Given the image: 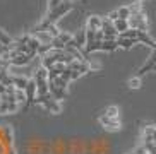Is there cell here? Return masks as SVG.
Listing matches in <instances>:
<instances>
[{"instance_id":"6da1fadb","label":"cell","mask_w":156,"mask_h":154,"mask_svg":"<svg viewBox=\"0 0 156 154\" xmlns=\"http://www.w3.org/2000/svg\"><path fill=\"white\" fill-rule=\"evenodd\" d=\"M72 7H74L72 2H70V0H65L60 7H57V9H53V10H48V12L45 14V19L34 27V31H41V29H45L48 24H55L57 21H60L64 16H67V14L72 10Z\"/></svg>"},{"instance_id":"7a4b0ae2","label":"cell","mask_w":156,"mask_h":154,"mask_svg":"<svg viewBox=\"0 0 156 154\" xmlns=\"http://www.w3.org/2000/svg\"><path fill=\"white\" fill-rule=\"evenodd\" d=\"M34 82L38 86V96H46L50 94L48 93V87H50V77H48V70L45 67H38L34 75H33Z\"/></svg>"},{"instance_id":"3957f363","label":"cell","mask_w":156,"mask_h":154,"mask_svg":"<svg viewBox=\"0 0 156 154\" xmlns=\"http://www.w3.org/2000/svg\"><path fill=\"white\" fill-rule=\"evenodd\" d=\"M129 26L132 29H137L142 33H149V23H147V17L144 10H137V12H132V16L129 17Z\"/></svg>"},{"instance_id":"277c9868","label":"cell","mask_w":156,"mask_h":154,"mask_svg":"<svg viewBox=\"0 0 156 154\" xmlns=\"http://www.w3.org/2000/svg\"><path fill=\"white\" fill-rule=\"evenodd\" d=\"M100 123L108 132H119L120 128H122V122H120V118H108V117H105V115H101V117H100Z\"/></svg>"},{"instance_id":"5b68a950","label":"cell","mask_w":156,"mask_h":154,"mask_svg":"<svg viewBox=\"0 0 156 154\" xmlns=\"http://www.w3.org/2000/svg\"><path fill=\"white\" fill-rule=\"evenodd\" d=\"M26 106H31V104H34V101H36L38 98V86H36V82H34V79H29L28 82V87H26Z\"/></svg>"},{"instance_id":"8992f818","label":"cell","mask_w":156,"mask_h":154,"mask_svg":"<svg viewBox=\"0 0 156 154\" xmlns=\"http://www.w3.org/2000/svg\"><path fill=\"white\" fill-rule=\"evenodd\" d=\"M67 67L70 68V70H76V72H79L81 75L83 74H87L91 72V65H89V62L87 60H72Z\"/></svg>"},{"instance_id":"52a82bcc","label":"cell","mask_w":156,"mask_h":154,"mask_svg":"<svg viewBox=\"0 0 156 154\" xmlns=\"http://www.w3.org/2000/svg\"><path fill=\"white\" fill-rule=\"evenodd\" d=\"M154 65H156V50H151V55L147 57L146 64H144V65H142V67L137 70V72H136V75H137V77H142L144 74L153 72V67H154Z\"/></svg>"},{"instance_id":"ba28073f","label":"cell","mask_w":156,"mask_h":154,"mask_svg":"<svg viewBox=\"0 0 156 154\" xmlns=\"http://www.w3.org/2000/svg\"><path fill=\"white\" fill-rule=\"evenodd\" d=\"M29 79H31V77H24V75H12V74H10V77H9V86H14L16 89H19V91H26Z\"/></svg>"},{"instance_id":"9c48e42d","label":"cell","mask_w":156,"mask_h":154,"mask_svg":"<svg viewBox=\"0 0 156 154\" xmlns=\"http://www.w3.org/2000/svg\"><path fill=\"white\" fill-rule=\"evenodd\" d=\"M34 55H29V53H16L10 60V65L12 67H23V65H28L31 62V58Z\"/></svg>"},{"instance_id":"30bf717a","label":"cell","mask_w":156,"mask_h":154,"mask_svg":"<svg viewBox=\"0 0 156 154\" xmlns=\"http://www.w3.org/2000/svg\"><path fill=\"white\" fill-rule=\"evenodd\" d=\"M101 26H103V17L93 14L89 16L86 21V29H91V31H101Z\"/></svg>"},{"instance_id":"8fae6325","label":"cell","mask_w":156,"mask_h":154,"mask_svg":"<svg viewBox=\"0 0 156 154\" xmlns=\"http://www.w3.org/2000/svg\"><path fill=\"white\" fill-rule=\"evenodd\" d=\"M48 93H50V96H51L55 101H58V103H62V101L67 98V89L57 87V86H53V84H50V87H48Z\"/></svg>"},{"instance_id":"7c38bea8","label":"cell","mask_w":156,"mask_h":154,"mask_svg":"<svg viewBox=\"0 0 156 154\" xmlns=\"http://www.w3.org/2000/svg\"><path fill=\"white\" fill-rule=\"evenodd\" d=\"M21 104L19 103H9V101H4L0 100V115H10V113H16L19 110Z\"/></svg>"},{"instance_id":"4fadbf2b","label":"cell","mask_w":156,"mask_h":154,"mask_svg":"<svg viewBox=\"0 0 156 154\" xmlns=\"http://www.w3.org/2000/svg\"><path fill=\"white\" fill-rule=\"evenodd\" d=\"M74 43H76V46H77L81 51L84 50V46H86V29H79V31L74 34Z\"/></svg>"},{"instance_id":"5bb4252c","label":"cell","mask_w":156,"mask_h":154,"mask_svg":"<svg viewBox=\"0 0 156 154\" xmlns=\"http://www.w3.org/2000/svg\"><path fill=\"white\" fill-rule=\"evenodd\" d=\"M119 48V41L117 40H103L101 41V48L100 51H106V53H112Z\"/></svg>"},{"instance_id":"9a60e30c","label":"cell","mask_w":156,"mask_h":154,"mask_svg":"<svg viewBox=\"0 0 156 154\" xmlns=\"http://www.w3.org/2000/svg\"><path fill=\"white\" fill-rule=\"evenodd\" d=\"M119 41V48L122 50H130L134 45H139V40L137 38H129V40H117Z\"/></svg>"},{"instance_id":"2e32d148","label":"cell","mask_w":156,"mask_h":154,"mask_svg":"<svg viewBox=\"0 0 156 154\" xmlns=\"http://www.w3.org/2000/svg\"><path fill=\"white\" fill-rule=\"evenodd\" d=\"M12 43H14V38H12L9 33H5L4 29L0 27V45H4L5 48H9Z\"/></svg>"},{"instance_id":"e0dca14e","label":"cell","mask_w":156,"mask_h":154,"mask_svg":"<svg viewBox=\"0 0 156 154\" xmlns=\"http://www.w3.org/2000/svg\"><path fill=\"white\" fill-rule=\"evenodd\" d=\"M103 115H105V117H108V118H120V110H119V106L110 104V106H106V108H105Z\"/></svg>"},{"instance_id":"ac0fdd59","label":"cell","mask_w":156,"mask_h":154,"mask_svg":"<svg viewBox=\"0 0 156 154\" xmlns=\"http://www.w3.org/2000/svg\"><path fill=\"white\" fill-rule=\"evenodd\" d=\"M117 14H119V19H125L129 21V17L132 16V9H130V5H122L117 9Z\"/></svg>"},{"instance_id":"d6986e66","label":"cell","mask_w":156,"mask_h":154,"mask_svg":"<svg viewBox=\"0 0 156 154\" xmlns=\"http://www.w3.org/2000/svg\"><path fill=\"white\" fill-rule=\"evenodd\" d=\"M115 29H117V33H124V31H127V29H130V26H129V21H125V19H117L115 21Z\"/></svg>"},{"instance_id":"ffe728a7","label":"cell","mask_w":156,"mask_h":154,"mask_svg":"<svg viewBox=\"0 0 156 154\" xmlns=\"http://www.w3.org/2000/svg\"><path fill=\"white\" fill-rule=\"evenodd\" d=\"M41 31H46L51 38H53V40H55V38H58V36H60V33H62L58 27L55 26V24H48V26H46L45 29H41Z\"/></svg>"},{"instance_id":"44dd1931","label":"cell","mask_w":156,"mask_h":154,"mask_svg":"<svg viewBox=\"0 0 156 154\" xmlns=\"http://www.w3.org/2000/svg\"><path fill=\"white\" fill-rule=\"evenodd\" d=\"M142 135L151 137L153 142H154V145H156V127H154V125H147V127L142 128Z\"/></svg>"},{"instance_id":"7402d4cb","label":"cell","mask_w":156,"mask_h":154,"mask_svg":"<svg viewBox=\"0 0 156 154\" xmlns=\"http://www.w3.org/2000/svg\"><path fill=\"white\" fill-rule=\"evenodd\" d=\"M127 86L130 87V89H139V87L142 86V79H141V77H137V75L130 77V79L127 81Z\"/></svg>"},{"instance_id":"603a6c76","label":"cell","mask_w":156,"mask_h":154,"mask_svg":"<svg viewBox=\"0 0 156 154\" xmlns=\"http://www.w3.org/2000/svg\"><path fill=\"white\" fill-rule=\"evenodd\" d=\"M64 2H65V0H46V12H48V10L57 9V7H60Z\"/></svg>"},{"instance_id":"cb8c5ba5","label":"cell","mask_w":156,"mask_h":154,"mask_svg":"<svg viewBox=\"0 0 156 154\" xmlns=\"http://www.w3.org/2000/svg\"><path fill=\"white\" fill-rule=\"evenodd\" d=\"M94 41H96V31L86 29V45H89V43H94Z\"/></svg>"},{"instance_id":"d4e9b609","label":"cell","mask_w":156,"mask_h":154,"mask_svg":"<svg viewBox=\"0 0 156 154\" xmlns=\"http://www.w3.org/2000/svg\"><path fill=\"white\" fill-rule=\"evenodd\" d=\"M16 101H17L19 104H23V103H26V93L24 91H16Z\"/></svg>"},{"instance_id":"484cf974","label":"cell","mask_w":156,"mask_h":154,"mask_svg":"<svg viewBox=\"0 0 156 154\" xmlns=\"http://www.w3.org/2000/svg\"><path fill=\"white\" fill-rule=\"evenodd\" d=\"M67 68H69V67H67ZM69 70H70V68H69ZM79 77H81V74H79V72H76V70H70V81H77Z\"/></svg>"},{"instance_id":"4316f807","label":"cell","mask_w":156,"mask_h":154,"mask_svg":"<svg viewBox=\"0 0 156 154\" xmlns=\"http://www.w3.org/2000/svg\"><path fill=\"white\" fill-rule=\"evenodd\" d=\"M153 72H156V65H154V67H153Z\"/></svg>"},{"instance_id":"83f0119b","label":"cell","mask_w":156,"mask_h":154,"mask_svg":"<svg viewBox=\"0 0 156 154\" xmlns=\"http://www.w3.org/2000/svg\"><path fill=\"white\" fill-rule=\"evenodd\" d=\"M127 154H136V152H134V151H130V152H127Z\"/></svg>"},{"instance_id":"f1b7e54d","label":"cell","mask_w":156,"mask_h":154,"mask_svg":"<svg viewBox=\"0 0 156 154\" xmlns=\"http://www.w3.org/2000/svg\"><path fill=\"white\" fill-rule=\"evenodd\" d=\"M134 2H142V0H134Z\"/></svg>"},{"instance_id":"f546056e","label":"cell","mask_w":156,"mask_h":154,"mask_svg":"<svg viewBox=\"0 0 156 154\" xmlns=\"http://www.w3.org/2000/svg\"><path fill=\"white\" fill-rule=\"evenodd\" d=\"M70 2H74V0H70Z\"/></svg>"}]
</instances>
